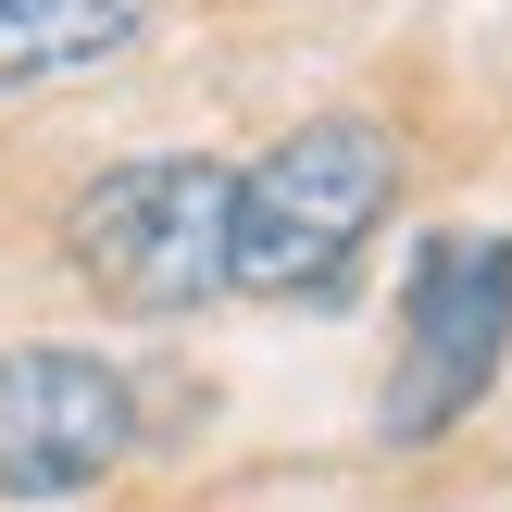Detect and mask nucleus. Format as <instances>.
Here are the masks:
<instances>
[{
    "label": "nucleus",
    "mask_w": 512,
    "mask_h": 512,
    "mask_svg": "<svg viewBox=\"0 0 512 512\" xmlns=\"http://www.w3.org/2000/svg\"><path fill=\"white\" fill-rule=\"evenodd\" d=\"M400 200V138L363 113H313L238 175V250H225V288L250 300H313L338 288V263L388 225Z\"/></svg>",
    "instance_id": "nucleus-1"
},
{
    "label": "nucleus",
    "mask_w": 512,
    "mask_h": 512,
    "mask_svg": "<svg viewBox=\"0 0 512 512\" xmlns=\"http://www.w3.org/2000/svg\"><path fill=\"white\" fill-rule=\"evenodd\" d=\"M500 350H512V238H425L375 425H388L400 450H413V438H450V425L488 400Z\"/></svg>",
    "instance_id": "nucleus-3"
},
{
    "label": "nucleus",
    "mask_w": 512,
    "mask_h": 512,
    "mask_svg": "<svg viewBox=\"0 0 512 512\" xmlns=\"http://www.w3.org/2000/svg\"><path fill=\"white\" fill-rule=\"evenodd\" d=\"M138 450V400L100 350H0V500H75Z\"/></svg>",
    "instance_id": "nucleus-4"
},
{
    "label": "nucleus",
    "mask_w": 512,
    "mask_h": 512,
    "mask_svg": "<svg viewBox=\"0 0 512 512\" xmlns=\"http://www.w3.org/2000/svg\"><path fill=\"white\" fill-rule=\"evenodd\" d=\"M63 250L113 313H200L225 288V250H238V175L213 150H150L113 163L88 200L63 213Z\"/></svg>",
    "instance_id": "nucleus-2"
},
{
    "label": "nucleus",
    "mask_w": 512,
    "mask_h": 512,
    "mask_svg": "<svg viewBox=\"0 0 512 512\" xmlns=\"http://www.w3.org/2000/svg\"><path fill=\"white\" fill-rule=\"evenodd\" d=\"M150 0H0V88H50V75H100L138 50Z\"/></svg>",
    "instance_id": "nucleus-5"
}]
</instances>
